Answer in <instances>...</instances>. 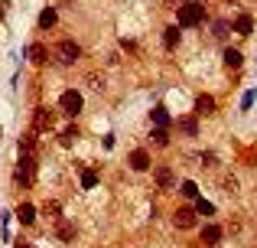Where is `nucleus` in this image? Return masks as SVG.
Here are the masks:
<instances>
[{
  "mask_svg": "<svg viewBox=\"0 0 257 248\" xmlns=\"http://www.w3.org/2000/svg\"><path fill=\"white\" fill-rule=\"evenodd\" d=\"M56 238L59 242H75V225L65 222V219H59L56 222Z\"/></svg>",
  "mask_w": 257,
  "mask_h": 248,
  "instance_id": "nucleus-7",
  "label": "nucleus"
},
{
  "mask_svg": "<svg viewBox=\"0 0 257 248\" xmlns=\"http://www.w3.org/2000/svg\"><path fill=\"white\" fill-rule=\"evenodd\" d=\"M56 10H52V7H46L43 13H39V26H43V30H49V26H56Z\"/></svg>",
  "mask_w": 257,
  "mask_h": 248,
  "instance_id": "nucleus-17",
  "label": "nucleus"
},
{
  "mask_svg": "<svg viewBox=\"0 0 257 248\" xmlns=\"http://www.w3.org/2000/svg\"><path fill=\"white\" fill-rule=\"evenodd\" d=\"M195 212H202V216H212V212H215V206H212V203H205V199H199Z\"/></svg>",
  "mask_w": 257,
  "mask_h": 248,
  "instance_id": "nucleus-26",
  "label": "nucleus"
},
{
  "mask_svg": "<svg viewBox=\"0 0 257 248\" xmlns=\"http://www.w3.org/2000/svg\"><path fill=\"white\" fill-rule=\"evenodd\" d=\"M221 235H225V232H221L218 225H205V229H202V242H205V245H218Z\"/></svg>",
  "mask_w": 257,
  "mask_h": 248,
  "instance_id": "nucleus-11",
  "label": "nucleus"
},
{
  "mask_svg": "<svg viewBox=\"0 0 257 248\" xmlns=\"http://www.w3.org/2000/svg\"><path fill=\"white\" fill-rule=\"evenodd\" d=\"M88 82H91L94 89H104V75H101V72H91V75H88Z\"/></svg>",
  "mask_w": 257,
  "mask_h": 248,
  "instance_id": "nucleus-28",
  "label": "nucleus"
},
{
  "mask_svg": "<svg viewBox=\"0 0 257 248\" xmlns=\"http://www.w3.org/2000/svg\"><path fill=\"white\" fill-rule=\"evenodd\" d=\"M182 131H186L189 137H195V131H199V124H195L192 118H186V121H182Z\"/></svg>",
  "mask_w": 257,
  "mask_h": 248,
  "instance_id": "nucleus-27",
  "label": "nucleus"
},
{
  "mask_svg": "<svg viewBox=\"0 0 257 248\" xmlns=\"http://www.w3.org/2000/svg\"><path fill=\"white\" fill-rule=\"evenodd\" d=\"M75 140H78V131H75V127H65L62 137H59V144H62V147H72Z\"/></svg>",
  "mask_w": 257,
  "mask_h": 248,
  "instance_id": "nucleus-19",
  "label": "nucleus"
},
{
  "mask_svg": "<svg viewBox=\"0 0 257 248\" xmlns=\"http://www.w3.org/2000/svg\"><path fill=\"white\" fill-rule=\"evenodd\" d=\"M153 177H157L160 190H173V170H170V167H157V170H153Z\"/></svg>",
  "mask_w": 257,
  "mask_h": 248,
  "instance_id": "nucleus-9",
  "label": "nucleus"
},
{
  "mask_svg": "<svg viewBox=\"0 0 257 248\" xmlns=\"http://www.w3.org/2000/svg\"><path fill=\"white\" fill-rule=\"evenodd\" d=\"M52 121H56V118H52V111H49V108H36V111H33V134L49 131Z\"/></svg>",
  "mask_w": 257,
  "mask_h": 248,
  "instance_id": "nucleus-4",
  "label": "nucleus"
},
{
  "mask_svg": "<svg viewBox=\"0 0 257 248\" xmlns=\"http://www.w3.org/2000/svg\"><path fill=\"white\" fill-rule=\"evenodd\" d=\"M179 193H182V196H189V199H192V196H199V186H195L192 180H186V183L179 186Z\"/></svg>",
  "mask_w": 257,
  "mask_h": 248,
  "instance_id": "nucleus-23",
  "label": "nucleus"
},
{
  "mask_svg": "<svg viewBox=\"0 0 257 248\" xmlns=\"http://www.w3.org/2000/svg\"><path fill=\"white\" fill-rule=\"evenodd\" d=\"M251 30H254V20L247 17V13H241V17L234 20V33H241V36H251Z\"/></svg>",
  "mask_w": 257,
  "mask_h": 248,
  "instance_id": "nucleus-12",
  "label": "nucleus"
},
{
  "mask_svg": "<svg viewBox=\"0 0 257 248\" xmlns=\"http://www.w3.org/2000/svg\"><path fill=\"white\" fill-rule=\"evenodd\" d=\"M254 95H257V92H247V95L241 98V108H251V105H254Z\"/></svg>",
  "mask_w": 257,
  "mask_h": 248,
  "instance_id": "nucleus-29",
  "label": "nucleus"
},
{
  "mask_svg": "<svg viewBox=\"0 0 257 248\" xmlns=\"http://www.w3.org/2000/svg\"><path fill=\"white\" fill-rule=\"evenodd\" d=\"M131 170H137V173L150 170V157H147V150H134L131 153Z\"/></svg>",
  "mask_w": 257,
  "mask_h": 248,
  "instance_id": "nucleus-8",
  "label": "nucleus"
},
{
  "mask_svg": "<svg viewBox=\"0 0 257 248\" xmlns=\"http://www.w3.org/2000/svg\"><path fill=\"white\" fill-rule=\"evenodd\" d=\"M82 95H78V92L75 89H69V92H62V98H59V108H62L65 111V115H69V118H75L78 115V111H82Z\"/></svg>",
  "mask_w": 257,
  "mask_h": 248,
  "instance_id": "nucleus-2",
  "label": "nucleus"
},
{
  "mask_svg": "<svg viewBox=\"0 0 257 248\" xmlns=\"http://www.w3.org/2000/svg\"><path fill=\"white\" fill-rule=\"evenodd\" d=\"M150 140H153V144H157V147H166V144H170V134H166L163 127H157V131L150 134Z\"/></svg>",
  "mask_w": 257,
  "mask_h": 248,
  "instance_id": "nucleus-20",
  "label": "nucleus"
},
{
  "mask_svg": "<svg viewBox=\"0 0 257 248\" xmlns=\"http://www.w3.org/2000/svg\"><path fill=\"white\" fill-rule=\"evenodd\" d=\"M59 212H62V206H59V203H46V216H52V219L59 222V219H62Z\"/></svg>",
  "mask_w": 257,
  "mask_h": 248,
  "instance_id": "nucleus-24",
  "label": "nucleus"
},
{
  "mask_svg": "<svg viewBox=\"0 0 257 248\" xmlns=\"http://www.w3.org/2000/svg\"><path fill=\"white\" fill-rule=\"evenodd\" d=\"M153 124L163 127V131H166V124H170V111H166L163 105H157V108H153Z\"/></svg>",
  "mask_w": 257,
  "mask_h": 248,
  "instance_id": "nucleus-16",
  "label": "nucleus"
},
{
  "mask_svg": "<svg viewBox=\"0 0 257 248\" xmlns=\"http://www.w3.org/2000/svg\"><path fill=\"white\" fill-rule=\"evenodd\" d=\"M59 59L62 62H75V59H82V46L78 43H72V39H65V43H59Z\"/></svg>",
  "mask_w": 257,
  "mask_h": 248,
  "instance_id": "nucleus-5",
  "label": "nucleus"
},
{
  "mask_svg": "<svg viewBox=\"0 0 257 248\" xmlns=\"http://www.w3.org/2000/svg\"><path fill=\"white\" fill-rule=\"evenodd\" d=\"M173 222L179 225V229H192V225H195V209H192V206H179L176 216H173Z\"/></svg>",
  "mask_w": 257,
  "mask_h": 248,
  "instance_id": "nucleus-6",
  "label": "nucleus"
},
{
  "mask_svg": "<svg viewBox=\"0 0 257 248\" xmlns=\"http://www.w3.org/2000/svg\"><path fill=\"white\" fill-rule=\"evenodd\" d=\"M179 26H195V23H202L205 20V7L202 4H195V0H189V4H182L179 7Z\"/></svg>",
  "mask_w": 257,
  "mask_h": 248,
  "instance_id": "nucleus-1",
  "label": "nucleus"
},
{
  "mask_svg": "<svg viewBox=\"0 0 257 248\" xmlns=\"http://www.w3.org/2000/svg\"><path fill=\"white\" fill-rule=\"evenodd\" d=\"M241 62H244V56H241L238 49H225V69H241Z\"/></svg>",
  "mask_w": 257,
  "mask_h": 248,
  "instance_id": "nucleus-14",
  "label": "nucleus"
},
{
  "mask_svg": "<svg viewBox=\"0 0 257 248\" xmlns=\"http://www.w3.org/2000/svg\"><path fill=\"white\" fill-rule=\"evenodd\" d=\"M195 111H199V115H212L215 111V98L212 95H199L195 98Z\"/></svg>",
  "mask_w": 257,
  "mask_h": 248,
  "instance_id": "nucleus-13",
  "label": "nucleus"
},
{
  "mask_svg": "<svg viewBox=\"0 0 257 248\" xmlns=\"http://www.w3.org/2000/svg\"><path fill=\"white\" fill-rule=\"evenodd\" d=\"M30 59H33L36 65H39V62H46V59H49V49H46L43 43H33V46H30Z\"/></svg>",
  "mask_w": 257,
  "mask_h": 248,
  "instance_id": "nucleus-15",
  "label": "nucleus"
},
{
  "mask_svg": "<svg viewBox=\"0 0 257 248\" xmlns=\"http://www.w3.org/2000/svg\"><path fill=\"white\" fill-rule=\"evenodd\" d=\"M228 30H231V26H228L225 20H218V23H215V36H218V39H225V36H228Z\"/></svg>",
  "mask_w": 257,
  "mask_h": 248,
  "instance_id": "nucleus-25",
  "label": "nucleus"
},
{
  "mask_svg": "<svg viewBox=\"0 0 257 248\" xmlns=\"http://www.w3.org/2000/svg\"><path fill=\"white\" fill-rule=\"evenodd\" d=\"M17 219H20L23 225H33V222H36V209H33L30 203H20V206H17Z\"/></svg>",
  "mask_w": 257,
  "mask_h": 248,
  "instance_id": "nucleus-10",
  "label": "nucleus"
},
{
  "mask_svg": "<svg viewBox=\"0 0 257 248\" xmlns=\"http://www.w3.org/2000/svg\"><path fill=\"white\" fill-rule=\"evenodd\" d=\"M33 173H36V163H33V157H30V153H20L17 180H20V183H33Z\"/></svg>",
  "mask_w": 257,
  "mask_h": 248,
  "instance_id": "nucleus-3",
  "label": "nucleus"
},
{
  "mask_svg": "<svg viewBox=\"0 0 257 248\" xmlns=\"http://www.w3.org/2000/svg\"><path fill=\"white\" fill-rule=\"evenodd\" d=\"M33 147H36V140H33V131H30L23 140H20V153H30V157H33Z\"/></svg>",
  "mask_w": 257,
  "mask_h": 248,
  "instance_id": "nucleus-22",
  "label": "nucleus"
},
{
  "mask_svg": "<svg viewBox=\"0 0 257 248\" xmlns=\"http://www.w3.org/2000/svg\"><path fill=\"white\" fill-rule=\"evenodd\" d=\"M82 186H85V190L98 186V173H94V170H82Z\"/></svg>",
  "mask_w": 257,
  "mask_h": 248,
  "instance_id": "nucleus-21",
  "label": "nucleus"
},
{
  "mask_svg": "<svg viewBox=\"0 0 257 248\" xmlns=\"http://www.w3.org/2000/svg\"><path fill=\"white\" fill-rule=\"evenodd\" d=\"M225 190H228V193H234V190H238V180L228 177V180H225Z\"/></svg>",
  "mask_w": 257,
  "mask_h": 248,
  "instance_id": "nucleus-30",
  "label": "nucleus"
},
{
  "mask_svg": "<svg viewBox=\"0 0 257 248\" xmlns=\"http://www.w3.org/2000/svg\"><path fill=\"white\" fill-rule=\"evenodd\" d=\"M176 43H179V26H170V30L163 33V46L166 49H176Z\"/></svg>",
  "mask_w": 257,
  "mask_h": 248,
  "instance_id": "nucleus-18",
  "label": "nucleus"
}]
</instances>
